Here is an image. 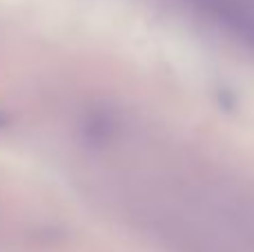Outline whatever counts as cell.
I'll return each instance as SVG.
<instances>
[{
	"instance_id": "obj_1",
	"label": "cell",
	"mask_w": 254,
	"mask_h": 252,
	"mask_svg": "<svg viewBox=\"0 0 254 252\" xmlns=\"http://www.w3.org/2000/svg\"><path fill=\"white\" fill-rule=\"evenodd\" d=\"M230 34L254 47V0H192Z\"/></svg>"
}]
</instances>
